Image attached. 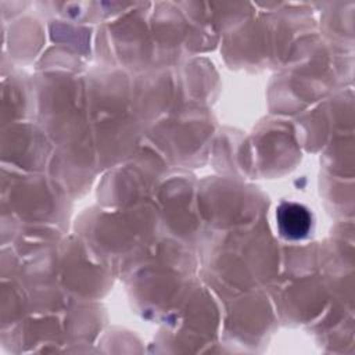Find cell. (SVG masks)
Wrapping results in <instances>:
<instances>
[{
	"instance_id": "6da1fadb",
	"label": "cell",
	"mask_w": 355,
	"mask_h": 355,
	"mask_svg": "<svg viewBox=\"0 0 355 355\" xmlns=\"http://www.w3.org/2000/svg\"><path fill=\"white\" fill-rule=\"evenodd\" d=\"M276 219L280 234L288 240L306 237L312 225L308 208L297 202H282L277 208Z\"/></svg>"
}]
</instances>
